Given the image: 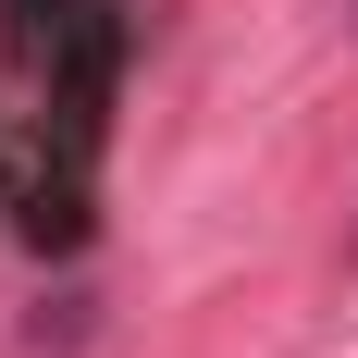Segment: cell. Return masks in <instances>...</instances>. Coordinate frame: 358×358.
I'll list each match as a JSON object with an SVG mask.
<instances>
[{
    "label": "cell",
    "instance_id": "obj_1",
    "mask_svg": "<svg viewBox=\"0 0 358 358\" xmlns=\"http://www.w3.org/2000/svg\"><path fill=\"white\" fill-rule=\"evenodd\" d=\"M0 50L37 87V111L111 136V87L136 62V0H0Z\"/></svg>",
    "mask_w": 358,
    "mask_h": 358
},
{
    "label": "cell",
    "instance_id": "obj_2",
    "mask_svg": "<svg viewBox=\"0 0 358 358\" xmlns=\"http://www.w3.org/2000/svg\"><path fill=\"white\" fill-rule=\"evenodd\" d=\"M0 210H13V136H0Z\"/></svg>",
    "mask_w": 358,
    "mask_h": 358
}]
</instances>
